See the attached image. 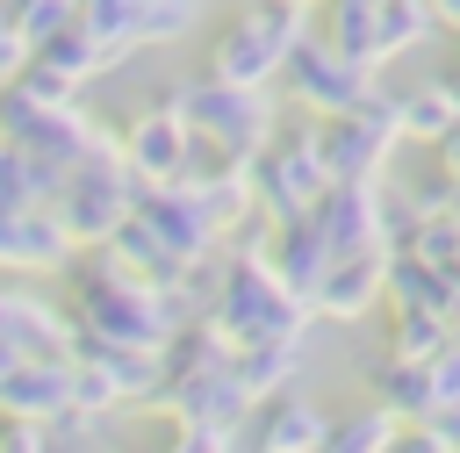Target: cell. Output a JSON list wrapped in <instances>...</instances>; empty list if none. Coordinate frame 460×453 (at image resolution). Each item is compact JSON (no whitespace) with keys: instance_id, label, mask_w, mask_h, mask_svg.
I'll list each match as a JSON object with an SVG mask.
<instances>
[{"instance_id":"obj_15","label":"cell","mask_w":460,"mask_h":453,"mask_svg":"<svg viewBox=\"0 0 460 453\" xmlns=\"http://www.w3.org/2000/svg\"><path fill=\"white\" fill-rule=\"evenodd\" d=\"M72 410V360L50 352H22L0 374V417H29V424H58Z\"/></svg>"},{"instance_id":"obj_36","label":"cell","mask_w":460,"mask_h":453,"mask_svg":"<svg viewBox=\"0 0 460 453\" xmlns=\"http://www.w3.org/2000/svg\"><path fill=\"white\" fill-rule=\"evenodd\" d=\"M431 151H438V165H446V187H453V216H460V122H453V129H446Z\"/></svg>"},{"instance_id":"obj_29","label":"cell","mask_w":460,"mask_h":453,"mask_svg":"<svg viewBox=\"0 0 460 453\" xmlns=\"http://www.w3.org/2000/svg\"><path fill=\"white\" fill-rule=\"evenodd\" d=\"M0 14H7L29 43H43V36H58V29L79 22V0H0Z\"/></svg>"},{"instance_id":"obj_6","label":"cell","mask_w":460,"mask_h":453,"mask_svg":"<svg viewBox=\"0 0 460 453\" xmlns=\"http://www.w3.org/2000/svg\"><path fill=\"white\" fill-rule=\"evenodd\" d=\"M0 137L43 151V158H58V165H72V158H86L93 144H108L115 129H101V122L86 115V101H43V93L14 72V79H0Z\"/></svg>"},{"instance_id":"obj_28","label":"cell","mask_w":460,"mask_h":453,"mask_svg":"<svg viewBox=\"0 0 460 453\" xmlns=\"http://www.w3.org/2000/svg\"><path fill=\"white\" fill-rule=\"evenodd\" d=\"M402 252H417L438 273H460V216H417L410 237H402Z\"/></svg>"},{"instance_id":"obj_11","label":"cell","mask_w":460,"mask_h":453,"mask_svg":"<svg viewBox=\"0 0 460 453\" xmlns=\"http://www.w3.org/2000/svg\"><path fill=\"white\" fill-rule=\"evenodd\" d=\"M323 431H331V417L302 395V388H273V395H259L252 410H244V424H237V453H316L323 446Z\"/></svg>"},{"instance_id":"obj_38","label":"cell","mask_w":460,"mask_h":453,"mask_svg":"<svg viewBox=\"0 0 460 453\" xmlns=\"http://www.w3.org/2000/svg\"><path fill=\"white\" fill-rule=\"evenodd\" d=\"M431 14H438V29H453V36H460V0H431Z\"/></svg>"},{"instance_id":"obj_3","label":"cell","mask_w":460,"mask_h":453,"mask_svg":"<svg viewBox=\"0 0 460 453\" xmlns=\"http://www.w3.org/2000/svg\"><path fill=\"white\" fill-rule=\"evenodd\" d=\"M309 29V7H288V0H252L237 7L216 43H208V79H230V86H273L288 50L302 43Z\"/></svg>"},{"instance_id":"obj_42","label":"cell","mask_w":460,"mask_h":453,"mask_svg":"<svg viewBox=\"0 0 460 453\" xmlns=\"http://www.w3.org/2000/svg\"><path fill=\"white\" fill-rule=\"evenodd\" d=\"M453 453H460V446H453Z\"/></svg>"},{"instance_id":"obj_31","label":"cell","mask_w":460,"mask_h":453,"mask_svg":"<svg viewBox=\"0 0 460 453\" xmlns=\"http://www.w3.org/2000/svg\"><path fill=\"white\" fill-rule=\"evenodd\" d=\"M194 29V0H151L137 22H129V36H137V50L144 43H180Z\"/></svg>"},{"instance_id":"obj_35","label":"cell","mask_w":460,"mask_h":453,"mask_svg":"<svg viewBox=\"0 0 460 453\" xmlns=\"http://www.w3.org/2000/svg\"><path fill=\"white\" fill-rule=\"evenodd\" d=\"M388 453H453V446H446L431 424H402V431L388 439Z\"/></svg>"},{"instance_id":"obj_39","label":"cell","mask_w":460,"mask_h":453,"mask_svg":"<svg viewBox=\"0 0 460 453\" xmlns=\"http://www.w3.org/2000/svg\"><path fill=\"white\" fill-rule=\"evenodd\" d=\"M14 360H22V352H14V345H7V338H0V374H7V367H14Z\"/></svg>"},{"instance_id":"obj_24","label":"cell","mask_w":460,"mask_h":453,"mask_svg":"<svg viewBox=\"0 0 460 453\" xmlns=\"http://www.w3.org/2000/svg\"><path fill=\"white\" fill-rule=\"evenodd\" d=\"M65 180V165L58 158H43V151H29V144H14V137H0V201H50V187Z\"/></svg>"},{"instance_id":"obj_23","label":"cell","mask_w":460,"mask_h":453,"mask_svg":"<svg viewBox=\"0 0 460 453\" xmlns=\"http://www.w3.org/2000/svg\"><path fill=\"white\" fill-rule=\"evenodd\" d=\"M309 29H316L331 50L374 65V0H316V7H309Z\"/></svg>"},{"instance_id":"obj_7","label":"cell","mask_w":460,"mask_h":453,"mask_svg":"<svg viewBox=\"0 0 460 453\" xmlns=\"http://www.w3.org/2000/svg\"><path fill=\"white\" fill-rule=\"evenodd\" d=\"M374 86H381V72L359 65V58H345V50H331L316 29H302V43L280 65V93L302 115H352V108H367Z\"/></svg>"},{"instance_id":"obj_40","label":"cell","mask_w":460,"mask_h":453,"mask_svg":"<svg viewBox=\"0 0 460 453\" xmlns=\"http://www.w3.org/2000/svg\"><path fill=\"white\" fill-rule=\"evenodd\" d=\"M453 345H460V316H453Z\"/></svg>"},{"instance_id":"obj_1","label":"cell","mask_w":460,"mask_h":453,"mask_svg":"<svg viewBox=\"0 0 460 453\" xmlns=\"http://www.w3.org/2000/svg\"><path fill=\"white\" fill-rule=\"evenodd\" d=\"M201 324H208L223 345H266V338H309L316 309H309L302 295H288L266 259H230V252H223L216 288H208V302H201Z\"/></svg>"},{"instance_id":"obj_13","label":"cell","mask_w":460,"mask_h":453,"mask_svg":"<svg viewBox=\"0 0 460 453\" xmlns=\"http://www.w3.org/2000/svg\"><path fill=\"white\" fill-rule=\"evenodd\" d=\"M79 244L43 201H0V273H65Z\"/></svg>"},{"instance_id":"obj_27","label":"cell","mask_w":460,"mask_h":453,"mask_svg":"<svg viewBox=\"0 0 460 453\" xmlns=\"http://www.w3.org/2000/svg\"><path fill=\"white\" fill-rule=\"evenodd\" d=\"M446 345H453V324H446L438 309H395L381 352H395V360H438Z\"/></svg>"},{"instance_id":"obj_18","label":"cell","mask_w":460,"mask_h":453,"mask_svg":"<svg viewBox=\"0 0 460 453\" xmlns=\"http://www.w3.org/2000/svg\"><path fill=\"white\" fill-rule=\"evenodd\" d=\"M101 252H108V259H115L129 280H144V288H158V295H172V288L187 280V259H180L172 244H158V237H151L137 216H122V223H115V237H108Z\"/></svg>"},{"instance_id":"obj_2","label":"cell","mask_w":460,"mask_h":453,"mask_svg":"<svg viewBox=\"0 0 460 453\" xmlns=\"http://www.w3.org/2000/svg\"><path fill=\"white\" fill-rule=\"evenodd\" d=\"M129 194H137V173L122 165V151H115V137H108V144H93L86 158L65 165V180L50 187L43 209L65 223V237H72L79 252H93V244H108L115 223L129 216Z\"/></svg>"},{"instance_id":"obj_10","label":"cell","mask_w":460,"mask_h":453,"mask_svg":"<svg viewBox=\"0 0 460 453\" xmlns=\"http://www.w3.org/2000/svg\"><path fill=\"white\" fill-rule=\"evenodd\" d=\"M129 216H137L158 244H172L187 266H194V259H208V252L223 244V230H216L208 201H201L187 180H144V187L129 194Z\"/></svg>"},{"instance_id":"obj_34","label":"cell","mask_w":460,"mask_h":453,"mask_svg":"<svg viewBox=\"0 0 460 453\" xmlns=\"http://www.w3.org/2000/svg\"><path fill=\"white\" fill-rule=\"evenodd\" d=\"M22 65H29V36H22V29L0 14V79H14Z\"/></svg>"},{"instance_id":"obj_33","label":"cell","mask_w":460,"mask_h":453,"mask_svg":"<svg viewBox=\"0 0 460 453\" xmlns=\"http://www.w3.org/2000/svg\"><path fill=\"white\" fill-rule=\"evenodd\" d=\"M0 453H58V431L29 417H0Z\"/></svg>"},{"instance_id":"obj_19","label":"cell","mask_w":460,"mask_h":453,"mask_svg":"<svg viewBox=\"0 0 460 453\" xmlns=\"http://www.w3.org/2000/svg\"><path fill=\"white\" fill-rule=\"evenodd\" d=\"M302 360H309V338H266V345H230V374H237V388H244L252 403H259V395H273V388H295Z\"/></svg>"},{"instance_id":"obj_8","label":"cell","mask_w":460,"mask_h":453,"mask_svg":"<svg viewBox=\"0 0 460 453\" xmlns=\"http://www.w3.org/2000/svg\"><path fill=\"white\" fill-rule=\"evenodd\" d=\"M316 151H323V173L331 180H381L388 158L402 151V129H395V93H367V108L352 115H316Z\"/></svg>"},{"instance_id":"obj_9","label":"cell","mask_w":460,"mask_h":453,"mask_svg":"<svg viewBox=\"0 0 460 453\" xmlns=\"http://www.w3.org/2000/svg\"><path fill=\"white\" fill-rule=\"evenodd\" d=\"M158 410H165L172 424H223V431H237V424H244V410H252V395H244V388H237V374H230V345L216 338L201 360H187V367L165 381Z\"/></svg>"},{"instance_id":"obj_26","label":"cell","mask_w":460,"mask_h":453,"mask_svg":"<svg viewBox=\"0 0 460 453\" xmlns=\"http://www.w3.org/2000/svg\"><path fill=\"white\" fill-rule=\"evenodd\" d=\"M395 129H402V144H438V137L453 129L446 86L431 79V86H417V93H395Z\"/></svg>"},{"instance_id":"obj_16","label":"cell","mask_w":460,"mask_h":453,"mask_svg":"<svg viewBox=\"0 0 460 453\" xmlns=\"http://www.w3.org/2000/svg\"><path fill=\"white\" fill-rule=\"evenodd\" d=\"M381 302H388V309H438V316L453 324V316H460V273H438V266H424L417 252L388 244V266H381Z\"/></svg>"},{"instance_id":"obj_14","label":"cell","mask_w":460,"mask_h":453,"mask_svg":"<svg viewBox=\"0 0 460 453\" xmlns=\"http://www.w3.org/2000/svg\"><path fill=\"white\" fill-rule=\"evenodd\" d=\"M381 266H388V244H359V252H338L309 295V309L323 324H359L374 302H381Z\"/></svg>"},{"instance_id":"obj_37","label":"cell","mask_w":460,"mask_h":453,"mask_svg":"<svg viewBox=\"0 0 460 453\" xmlns=\"http://www.w3.org/2000/svg\"><path fill=\"white\" fill-rule=\"evenodd\" d=\"M438 86H446V101H453V122H460V65H446V72H438Z\"/></svg>"},{"instance_id":"obj_21","label":"cell","mask_w":460,"mask_h":453,"mask_svg":"<svg viewBox=\"0 0 460 453\" xmlns=\"http://www.w3.org/2000/svg\"><path fill=\"white\" fill-rule=\"evenodd\" d=\"M29 65L36 72H50V79H65V86H93L101 72H108V58H101V43L72 22V29H58V36H43V43H29Z\"/></svg>"},{"instance_id":"obj_41","label":"cell","mask_w":460,"mask_h":453,"mask_svg":"<svg viewBox=\"0 0 460 453\" xmlns=\"http://www.w3.org/2000/svg\"><path fill=\"white\" fill-rule=\"evenodd\" d=\"M288 7H316V0H288Z\"/></svg>"},{"instance_id":"obj_32","label":"cell","mask_w":460,"mask_h":453,"mask_svg":"<svg viewBox=\"0 0 460 453\" xmlns=\"http://www.w3.org/2000/svg\"><path fill=\"white\" fill-rule=\"evenodd\" d=\"M424 381H431V417L460 403V345H446L438 360H424Z\"/></svg>"},{"instance_id":"obj_12","label":"cell","mask_w":460,"mask_h":453,"mask_svg":"<svg viewBox=\"0 0 460 453\" xmlns=\"http://www.w3.org/2000/svg\"><path fill=\"white\" fill-rule=\"evenodd\" d=\"M187 122H180V108L172 101H151V108H137L122 129H115V151H122V165L137 173V187L144 180H180V165H187Z\"/></svg>"},{"instance_id":"obj_4","label":"cell","mask_w":460,"mask_h":453,"mask_svg":"<svg viewBox=\"0 0 460 453\" xmlns=\"http://www.w3.org/2000/svg\"><path fill=\"white\" fill-rule=\"evenodd\" d=\"M172 108H180V122L194 129V137H208L216 151H230V158H252L273 129H280V101L266 93V86H230V79H180L172 93H165Z\"/></svg>"},{"instance_id":"obj_30","label":"cell","mask_w":460,"mask_h":453,"mask_svg":"<svg viewBox=\"0 0 460 453\" xmlns=\"http://www.w3.org/2000/svg\"><path fill=\"white\" fill-rule=\"evenodd\" d=\"M115 453H237V431H223V424H172L158 446H115Z\"/></svg>"},{"instance_id":"obj_25","label":"cell","mask_w":460,"mask_h":453,"mask_svg":"<svg viewBox=\"0 0 460 453\" xmlns=\"http://www.w3.org/2000/svg\"><path fill=\"white\" fill-rule=\"evenodd\" d=\"M395 431H402V417H395V410L359 403V410L331 417V431H323V446H316V453H388V439H395Z\"/></svg>"},{"instance_id":"obj_20","label":"cell","mask_w":460,"mask_h":453,"mask_svg":"<svg viewBox=\"0 0 460 453\" xmlns=\"http://www.w3.org/2000/svg\"><path fill=\"white\" fill-rule=\"evenodd\" d=\"M431 36H438L431 0H374V72L395 65V58H410V50L431 43Z\"/></svg>"},{"instance_id":"obj_5","label":"cell","mask_w":460,"mask_h":453,"mask_svg":"<svg viewBox=\"0 0 460 453\" xmlns=\"http://www.w3.org/2000/svg\"><path fill=\"white\" fill-rule=\"evenodd\" d=\"M244 173H252V201H259L266 216H302V209L331 187L323 151H316V115L288 108V115H280V129L244 158Z\"/></svg>"},{"instance_id":"obj_17","label":"cell","mask_w":460,"mask_h":453,"mask_svg":"<svg viewBox=\"0 0 460 453\" xmlns=\"http://www.w3.org/2000/svg\"><path fill=\"white\" fill-rule=\"evenodd\" d=\"M266 266H273V280L288 288V295H316V280H323V266H331V252H323V237H316V223H309V209L302 216H273V244H266Z\"/></svg>"},{"instance_id":"obj_22","label":"cell","mask_w":460,"mask_h":453,"mask_svg":"<svg viewBox=\"0 0 460 453\" xmlns=\"http://www.w3.org/2000/svg\"><path fill=\"white\" fill-rule=\"evenodd\" d=\"M367 381H374V403H381V410H395L402 424H424V417H431L424 360H395V352H381V360L367 367Z\"/></svg>"}]
</instances>
